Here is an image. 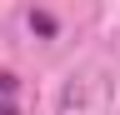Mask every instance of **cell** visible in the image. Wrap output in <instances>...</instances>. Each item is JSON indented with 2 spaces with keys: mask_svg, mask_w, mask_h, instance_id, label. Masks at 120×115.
Listing matches in <instances>:
<instances>
[{
  "mask_svg": "<svg viewBox=\"0 0 120 115\" xmlns=\"http://www.w3.org/2000/svg\"><path fill=\"white\" fill-rule=\"evenodd\" d=\"M30 30L35 35H55V15L50 10H30Z\"/></svg>",
  "mask_w": 120,
  "mask_h": 115,
  "instance_id": "obj_1",
  "label": "cell"
},
{
  "mask_svg": "<svg viewBox=\"0 0 120 115\" xmlns=\"http://www.w3.org/2000/svg\"><path fill=\"white\" fill-rule=\"evenodd\" d=\"M0 95H15V75L10 70H0Z\"/></svg>",
  "mask_w": 120,
  "mask_h": 115,
  "instance_id": "obj_2",
  "label": "cell"
},
{
  "mask_svg": "<svg viewBox=\"0 0 120 115\" xmlns=\"http://www.w3.org/2000/svg\"><path fill=\"white\" fill-rule=\"evenodd\" d=\"M0 115H15V105H10V100H0Z\"/></svg>",
  "mask_w": 120,
  "mask_h": 115,
  "instance_id": "obj_3",
  "label": "cell"
}]
</instances>
